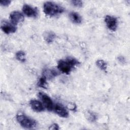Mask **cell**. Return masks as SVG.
Segmentation results:
<instances>
[{"instance_id": "1", "label": "cell", "mask_w": 130, "mask_h": 130, "mask_svg": "<svg viewBox=\"0 0 130 130\" xmlns=\"http://www.w3.org/2000/svg\"><path fill=\"white\" fill-rule=\"evenodd\" d=\"M79 63V62L76 58L69 57L65 59L59 60L57 68L62 73L68 74L72 71V69Z\"/></svg>"}, {"instance_id": "2", "label": "cell", "mask_w": 130, "mask_h": 130, "mask_svg": "<svg viewBox=\"0 0 130 130\" xmlns=\"http://www.w3.org/2000/svg\"><path fill=\"white\" fill-rule=\"evenodd\" d=\"M44 13L49 16H53L62 13L64 8L61 6L52 2H46L43 6Z\"/></svg>"}, {"instance_id": "3", "label": "cell", "mask_w": 130, "mask_h": 130, "mask_svg": "<svg viewBox=\"0 0 130 130\" xmlns=\"http://www.w3.org/2000/svg\"><path fill=\"white\" fill-rule=\"evenodd\" d=\"M16 119L18 123L23 127L31 129L35 127L37 125V121L23 114H18Z\"/></svg>"}, {"instance_id": "4", "label": "cell", "mask_w": 130, "mask_h": 130, "mask_svg": "<svg viewBox=\"0 0 130 130\" xmlns=\"http://www.w3.org/2000/svg\"><path fill=\"white\" fill-rule=\"evenodd\" d=\"M38 96L42 102L43 105L48 111H52L53 109L54 104L51 99L46 93L40 92L38 94Z\"/></svg>"}, {"instance_id": "5", "label": "cell", "mask_w": 130, "mask_h": 130, "mask_svg": "<svg viewBox=\"0 0 130 130\" xmlns=\"http://www.w3.org/2000/svg\"><path fill=\"white\" fill-rule=\"evenodd\" d=\"M1 27L2 30L7 34L13 33L16 30V27L15 25L7 21H2Z\"/></svg>"}, {"instance_id": "6", "label": "cell", "mask_w": 130, "mask_h": 130, "mask_svg": "<svg viewBox=\"0 0 130 130\" xmlns=\"http://www.w3.org/2000/svg\"><path fill=\"white\" fill-rule=\"evenodd\" d=\"M10 18L11 22L13 24L15 25L23 21L24 16L20 12L15 11L11 13L10 15Z\"/></svg>"}, {"instance_id": "7", "label": "cell", "mask_w": 130, "mask_h": 130, "mask_svg": "<svg viewBox=\"0 0 130 130\" xmlns=\"http://www.w3.org/2000/svg\"><path fill=\"white\" fill-rule=\"evenodd\" d=\"M105 21L107 27L111 30L115 31L117 27V20L112 16L107 15L105 18Z\"/></svg>"}, {"instance_id": "8", "label": "cell", "mask_w": 130, "mask_h": 130, "mask_svg": "<svg viewBox=\"0 0 130 130\" xmlns=\"http://www.w3.org/2000/svg\"><path fill=\"white\" fill-rule=\"evenodd\" d=\"M22 11L24 14L28 17H36L38 15L37 9L28 5H24L23 6Z\"/></svg>"}, {"instance_id": "9", "label": "cell", "mask_w": 130, "mask_h": 130, "mask_svg": "<svg viewBox=\"0 0 130 130\" xmlns=\"http://www.w3.org/2000/svg\"><path fill=\"white\" fill-rule=\"evenodd\" d=\"M53 110L60 117L66 118L68 116L69 114L66 108L60 104H56L54 105Z\"/></svg>"}, {"instance_id": "10", "label": "cell", "mask_w": 130, "mask_h": 130, "mask_svg": "<svg viewBox=\"0 0 130 130\" xmlns=\"http://www.w3.org/2000/svg\"><path fill=\"white\" fill-rule=\"evenodd\" d=\"M29 104L32 109L35 111L40 112L44 111V106L42 103L39 101H37L36 100H31L30 101Z\"/></svg>"}, {"instance_id": "11", "label": "cell", "mask_w": 130, "mask_h": 130, "mask_svg": "<svg viewBox=\"0 0 130 130\" xmlns=\"http://www.w3.org/2000/svg\"><path fill=\"white\" fill-rule=\"evenodd\" d=\"M43 36L45 41L48 43H52L56 37V35L54 32L49 30L45 31L43 33Z\"/></svg>"}, {"instance_id": "12", "label": "cell", "mask_w": 130, "mask_h": 130, "mask_svg": "<svg viewBox=\"0 0 130 130\" xmlns=\"http://www.w3.org/2000/svg\"><path fill=\"white\" fill-rule=\"evenodd\" d=\"M69 17L71 20L74 23H80L82 21V18L81 16L78 13L75 12H71L69 14Z\"/></svg>"}, {"instance_id": "13", "label": "cell", "mask_w": 130, "mask_h": 130, "mask_svg": "<svg viewBox=\"0 0 130 130\" xmlns=\"http://www.w3.org/2000/svg\"><path fill=\"white\" fill-rule=\"evenodd\" d=\"M59 74V72L54 70V69H51V70H45L44 71V72L43 73V76L46 77V78H53L56 76H58Z\"/></svg>"}, {"instance_id": "14", "label": "cell", "mask_w": 130, "mask_h": 130, "mask_svg": "<svg viewBox=\"0 0 130 130\" xmlns=\"http://www.w3.org/2000/svg\"><path fill=\"white\" fill-rule=\"evenodd\" d=\"M47 78L44 76L41 77L38 82V86L39 87L43 88H47V83L46 81Z\"/></svg>"}, {"instance_id": "15", "label": "cell", "mask_w": 130, "mask_h": 130, "mask_svg": "<svg viewBox=\"0 0 130 130\" xmlns=\"http://www.w3.org/2000/svg\"><path fill=\"white\" fill-rule=\"evenodd\" d=\"M96 64L101 70L103 71H106L107 69V63L103 60H98L96 61Z\"/></svg>"}, {"instance_id": "16", "label": "cell", "mask_w": 130, "mask_h": 130, "mask_svg": "<svg viewBox=\"0 0 130 130\" xmlns=\"http://www.w3.org/2000/svg\"><path fill=\"white\" fill-rule=\"evenodd\" d=\"M16 57L20 61L24 62L25 61V54L22 51H19L16 53Z\"/></svg>"}, {"instance_id": "17", "label": "cell", "mask_w": 130, "mask_h": 130, "mask_svg": "<svg viewBox=\"0 0 130 130\" xmlns=\"http://www.w3.org/2000/svg\"><path fill=\"white\" fill-rule=\"evenodd\" d=\"M71 2L73 5L76 7H81L83 5V3L81 1H72Z\"/></svg>"}, {"instance_id": "18", "label": "cell", "mask_w": 130, "mask_h": 130, "mask_svg": "<svg viewBox=\"0 0 130 130\" xmlns=\"http://www.w3.org/2000/svg\"><path fill=\"white\" fill-rule=\"evenodd\" d=\"M11 1L9 0H4V1H1L0 2V4L2 6H7L10 5Z\"/></svg>"}, {"instance_id": "19", "label": "cell", "mask_w": 130, "mask_h": 130, "mask_svg": "<svg viewBox=\"0 0 130 130\" xmlns=\"http://www.w3.org/2000/svg\"><path fill=\"white\" fill-rule=\"evenodd\" d=\"M88 118H89V119L90 121H95V120L96 119V116L93 113H90L89 112Z\"/></svg>"}, {"instance_id": "20", "label": "cell", "mask_w": 130, "mask_h": 130, "mask_svg": "<svg viewBox=\"0 0 130 130\" xmlns=\"http://www.w3.org/2000/svg\"><path fill=\"white\" fill-rule=\"evenodd\" d=\"M50 129H59V126L56 123H53L52 124L49 128Z\"/></svg>"}, {"instance_id": "21", "label": "cell", "mask_w": 130, "mask_h": 130, "mask_svg": "<svg viewBox=\"0 0 130 130\" xmlns=\"http://www.w3.org/2000/svg\"><path fill=\"white\" fill-rule=\"evenodd\" d=\"M118 60L121 63H124L125 62V58L123 56H118Z\"/></svg>"}]
</instances>
